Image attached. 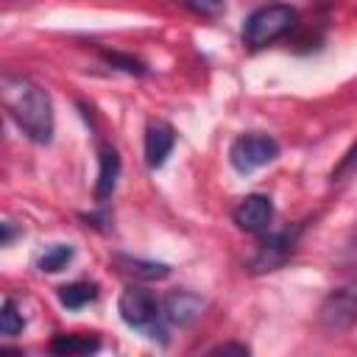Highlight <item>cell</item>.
<instances>
[{"label":"cell","mask_w":357,"mask_h":357,"mask_svg":"<svg viewBox=\"0 0 357 357\" xmlns=\"http://www.w3.org/2000/svg\"><path fill=\"white\" fill-rule=\"evenodd\" d=\"M298 22V14L293 6L287 3H268V6H259L257 11L248 14L245 25H243V42L248 47H268L273 45L276 39L287 36Z\"/></svg>","instance_id":"3"},{"label":"cell","mask_w":357,"mask_h":357,"mask_svg":"<svg viewBox=\"0 0 357 357\" xmlns=\"http://www.w3.org/2000/svg\"><path fill=\"white\" fill-rule=\"evenodd\" d=\"M56 293L67 310H81L98 298V284L95 282H70V284H61Z\"/></svg>","instance_id":"13"},{"label":"cell","mask_w":357,"mask_h":357,"mask_svg":"<svg viewBox=\"0 0 357 357\" xmlns=\"http://www.w3.org/2000/svg\"><path fill=\"white\" fill-rule=\"evenodd\" d=\"M204 304L206 301L192 290H173L162 301V318L167 321V326H190L195 318H201Z\"/></svg>","instance_id":"8"},{"label":"cell","mask_w":357,"mask_h":357,"mask_svg":"<svg viewBox=\"0 0 357 357\" xmlns=\"http://www.w3.org/2000/svg\"><path fill=\"white\" fill-rule=\"evenodd\" d=\"M22 326H25V318H22L17 301L14 298H6L3 307H0V332L6 337H14V335L22 332Z\"/></svg>","instance_id":"15"},{"label":"cell","mask_w":357,"mask_h":357,"mask_svg":"<svg viewBox=\"0 0 357 357\" xmlns=\"http://www.w3.org/2000/svg\"><path fill=\"white\" fill-rule=\"evenodd\" d=\"M120 178V153L114 145L100 142L98 145V181H95V201L106 204L117 187Z\"/></svg>","instance_id":"10"},{"label":"cell","mask_w":357,"mask_h":357,"mask_svg":"<svg viewBox=\"0 0 357 357\" xmlns=\"http://www.w3.org/2000/svg\"><path fill=\"white\" fill-rule=\"evenodd\" d=\"M73 254H75L73 245H67V243H56V245H50V248L39 257V271H45V273H59L61 268L70 265Z\"/></svg>","instance_id":"14"},{"label":"cell","mask_w":357,"mask_h":357,"mask_svg":"<svg viewBox=\"0 0 357 357\" xmlns=\"http://www.w3.org/2000/svg\"><path fill=\"white\" fill-rule=\"evenodd\" d=\"M357 170V142L340 156V162H337V167L332 170V181H343L346 176H351Z\"/></svg>","instance_id":"18"},{"label":"cell","mask_w":357,"mask_h":357,"mask_svg":"<svg viewBox=\"0 0 357 357\" xmlns=\"http://www.w3.org/2000/svg\"><path fill=\"white\" fill-rule=\"evenodd\" d=\"M103 56V61H109L112 67H117V70H123V73H131V75H145L148 73V67H145V61H139V59H134V56H128V53H117V50H103L100 53Z\"/></svg>","instance_id":"16"},{"label":"cell","mask_w":357,"mask_h":357,"mask_svg":"<svg viewBox=\"0 0 357 357\" xmlns=\"http://www.w3.org/2000/svg\"><path fill=\"white\" fill-rule=\"evenodd\" d=\"M176 3L184 6V8H190L198 17H206V20H215V17H220L226 11V3L223 0H176Z\"/></svg>","instance_id":"17"},{"label":"cell","mask_w":357,"mask_h":357,"mask_svg":"<svg viewBox=\"0 0 357 357\" xmlns=\"http://www.w3.org/2000/svg\"><path fill=\"white\" fill-rule=\"evenodd\" d=\"M100 349V340L95 335H81V332H73V335H56L50 340V351L59 354V357H81V354H95Z\"/></svg>","instance_id":"12"},{"label":"cell","mask_w":357,"mask_h":357,"mask_svg":"<svg viewBox=\"0 0 357 357\" xmlns=\"http://www.w3.org/2000/svg\"><path fill=\"white\" fill-rule=\"evenodd\" d=\"M301 229H304V223H296V226H287L279 231H268L259 240V245L254 248V254L248 257V271L251 273H268V271L282 268L293 257L298 237H301Z\"/></svg>","instance_id":"4"},{"label":"cell","mask_w":357,"mask_h":357,"mask_svg":"<svg viewBox=\"0 0 357 357\" xmlns=\"http://www.w3.org/2000/svg\"><path fill=\"white\" fill-rule=\"evenodd\" d=\"M0 226H3V240H0V243H3V245H11V240H14V234H17L14 223H11V220H3Z\"/></svg>","instance_id":"20"},{"label":"cell","mask_w":357,"mask_h":357,"mask_svg":"<svg viewBox=\"0 0 357 357\" xmlns=\"http://www.w3.org/2000/svg\"><path fill=\"white\" fill-rule=\"evenodd\" d=\"M212 354H248L245 343H220L212 349Z\"/></svg>","instance_id":"19"},{"label":"cell","mask_w":357,"mask_h":357,"mask_svg":"<svg viewBox=\"0 0 357 357\" xmlns=\"http://www.w3.org/2000/svg\"><path fill=\"white\" fill-rule=\"evenodd\" d=\"M114 268L131 279H139V282H156V279H165L170 273V265L165 262H156V259H142V257H131V254H114L112 257Z\"/></svg>","instance_id":"11"},{"label":"cell","mask_w":357,"mask_h":357,"mask_svg":"<svg viewBox=\"0 0 357 357\" xmlns=\"http://www.w3.org/2000/svg\"><path fill=\"white\" fill-rule=\"evenodd\" d=\"M117 312L131 329H139L153 340L159 337V343H167V321L162 318V304L151 290L134 284L126 287L117 298Z\"/></svg>","instance_id":"2"},{"label":"cell","mask_w":357,"mask_h":357,"mask_svg":"<svg viewBox=\"0 0 357 357\" xmlns=\"http://www.w3.org/2000/svg\"><path fill=\"white\" fill-rule=\"evenodd\" d=\"M0 95L3 109L31 142L47 145L53 139V103L50 95L36 81H31L28 75L3 73Z\"/></svg>","instance_id":"1"},{"label":"cell","mask_w":357,"mask_h":357,"mask_svg":"<svg viewBox=\"0 0 357 357\" xmlns=\"http://www.w3.org/2000/svg\"><path fill=\"white\" fill-rule=\"evenodd\" d=\"M231 220H234V226L243 229V231L262 234V231H268L271 223H273V201H271L268 195H262V192H251V195H245V198L234 206Z\"/></svg>","instance_id":"7"},{"label":"cell","mask_w":357,"mask_h":357,"mask_svg":"<svg viewBox=\"0 0 357 357\" xmlns=\"http://www.w3.org/2000/svg\"><path fill=\"white\" fill-rule=\"evenodd\" d=\"M318 321L332 335L346 332V329H351L357 324V276L349 279L346 284L335 287L324 298V304L318 310Z\"/></svg>","instance_id":"6"},{"label":"cell","mask_w":357,"mask_h":357,"mask_svg":"<svg viewBox=\"0 0 357 357\" xmlns=\"http://www.w3.org/2000/svg\"><path fill=\"white\" fill-rule=\"evenodd\" d=\"M176 145V131L165 120H151L145 128V162L151 170L162 167Z\"/></svg>","instance_id":"9"},{"label":"cell","mask_w":357,"mask_h":357,"mask_svg":"<svg viewBox=\"0 0 357 357\" xmlns=\"http://www.w3.org/2000/svg\"><path fill=\"white\" fill-rule=\"evenodd\" d=\"M279 156V142L265 131L240 134L229 148V162L237 173H254Z\"/></svg>","instance_id":"5"}]
</instances>
